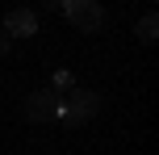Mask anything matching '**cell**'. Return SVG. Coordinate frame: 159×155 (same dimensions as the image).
<instances>
[{
  "label": "cell",
  "mask_w": 159,
  "mask_h": 155,
  "mask_svg": "<svg viewBox=\"0 0 159 155\" xmlns=\"http://www.w3.org/2000/svg\"><path fill=\"white\" fill-rule=\"evenodd\" d=\"M63 13H67V21H71L75 30H84V34H96L105 25V8L96 4V0H67Z\"/></svg>",
  "instance_id": "obj_2"
},
{
  "label": "cell",
  "mask_w": 159,
  "mask_h": 155,
  "mask_svg": "<svg viewBox=\"0 0 159 155\" xmlns=\"http://www.w3.org/2000/svg\"><path fill=\"white\" fill-rule=\"evenodd\" d=\"M59 92L55 88H42V92H34L30 97V105H25V113L34 117V122H50V117H59Z\"/></svg>",
  "instance_id": "obj_3"
},
{
  "label": "cell",
  "mask_w": 159,
  "mask_h": 155,
  "mask_svg": "<svg viewBox=\"0 0 159 155\" xmlns=\"http://www.w3.org/2000/svg\"><path fill=\"white\" fill-rule=\"evenodd\" d=\"M4 34H13V38H34V34H38L34 8H8L4 13Z\"/></svg>",
  "instance_id": "obj_4"
},
{
  "label": "cell",
  "mask_w": 159,
  "mask_h": 155,
  "mask_svg": "<svg viewBox=\"0 0 159 155\" xmlns=\"http://www.w3.org/2000/svg\"><path fill=\"white\" fill-rule=\"evenodd\" d=\"M155 30H159V17H155V13H147L143 21H138V38H143V42H155V38H159Z\"/></svg>",
  "instance_id": "obj_5"
},
{
  "label": "cell",
  "mask_w": 159,
  "mask_h": 155,
  "mask_svg": "<svg viewBox=\"0 0 159 155\" xmlns=\"http://www.w3.org/2000/svg\"><path fill=\"white\" fill-rule=\"evenodd\" d=\"M0 55H8V34L0 30Z\"/></svg>",
  "instance_id": "obj_7"
},
{
  "label": "cell",
  "mask_w": 159,
  "mask_h": 155,
  "mask_svg": "<svg viewBox=\"0 0 159 155\" xmlns=\"http://www.w3.org/2000/svg\"><path fill=\"white\" fill-rule=\"evenodd\" d=\"M96 113H101V97H96V92H88V88H71L63 101H59V117H67L71 126L92 122Z\"/></svg>",
  "instance_id": "obj_1"
},
{
  "label": "cell",
  "mask_w": 159,
  "mask_h": 155,
  "mask_svg": "<svg viewBox=\"0 0 159 155\" xmlns=\"http://www.w3.org/2000/svg\"><path fill=\"white\" fill-rule=\"evenodd\" d=\"M59 88L71 92V75H67V71H59V75H55V92H59Z\"/></svg>",
  "instance_id": "obj_6"
}]
</instances>
